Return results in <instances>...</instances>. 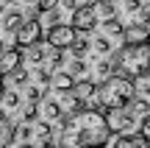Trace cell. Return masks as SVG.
Returning a JSON list of instances; mask_svg holds the SVG:
<instances>
[{
  "instance_id": "4dcf8cb0",
  "label": "cell",
  "mask_w": 150,
  "mask_h": 148,
  "mask_svg": "<svg viewBox=\"0 0 150 148\" xmlns=\"http://www.w3.org/2000/svg\"><path fill=\"white\" fill-rule=\"evenodd\" d=\"M28 101H39V98H42V92H39V87H28Z\"/></svg>"
},
{
  "instance_id": "277c9868",
  "label": "cell",
  "mask_w": 150,
  "mask_h": 148,
  "mask_svg": "<svg viewBox=\"0 0 150 148\" xmlns=\"http://www.w3.org/2000/svg\"><path fill=\"white\" fill-rule=\"evenodd\" d=\"M39 101H42V104L36 106L39 115H42L47 123H59V126H64L67 117H70L75 109H81V101L75 98L70 89H56L53 87L47 95H42Z\"/></svg>"
},
{
  "instance_id": "5b68a950",
  "label": "cell",
  "mask_w": 150,
  "mask_h": 148,
  "mask_svg": "<svg viewBox=\"0 0 150 148\" xmlns=\"http://www.w3.org/2000/svg\"><path fill=\"white\" fill-rule=\"evenodd\" d=\"M103 117H106L111 134H131L136 126H139L136 112L131 109V106H122V109H106V115H103Z\"/></svg>"
},
{
  "instance_id": "e575fe53",
  "label": "cell",
  "mask_w": 150,
  "mask_h": 148,
  "mask_svg": "<svg viewBox=\"0 0 150 148\" xmlns=\"http://www.w3.org/2000/svg\"><path fill=\"white\" fill-rule=\"evenodd\" d=\"M59 3H61V6H64V9H67V11H72V9H75V6H78V3H83V0H59Z\"/></svg>"
},
{
  "instance_id": "7bdbcfd3",
  "label": "cell",
  "mask_w": 150,
  "mask_h": 148,
  "mask_svg": "<svg viewBox=\"0 0 150 148\" xmlns=\"http://www.w3.org/2000/svg\"><path fill=\"white\" fill-rule=\"evenodd\" d=\"M28 3H36V0H28Z\"/></svg>"
},
{
  "instance_id": "30bf717a",
  "label": "cell",
  "mask_w": 150,
  "mask_h": 148,
  "mask_svg": "<svg viewBox=\"0 0 150 148\" xmlns=\"http://www.w3.org/2000/svg\"><path fill=\"white\" fill-rule=\"evenodd\" d=\"M122 36H125V42H147L150 34H147V25H139V22H134V25L122 28Z\"/></svg>"
},
{
  "instance_id": "1f68e13d",
  "label": "cell",
  "mask_w": 150,
  "mask_h": 148,
  "mask_svg": "<svg viewBox=\"0 0 150 148\" xmlns=\"http://www.w3.org/2000/svg\"><path fill=\"white\" fill-rule=\"evenodd\" d=\"M139 6H142L139 0H125V11H128V14H134V11L139 9Z\"/></svg>"
},
{
  "instance_id": "d6986e66",
  "label": "cell",
  "mask_w": 150,
  "mask_h": 148,
  "mask_svg": "<svg viewBox=\"0 0 150 148\" xmlns=\"http://www.w3.org/2000/svg\"><path fill=\"white\" fill-rule=\"evenodd\" d=\"M111 70H114L111 61H108V59H100V61L95 64V76H92V81H103V78H106Z\"/></svg>"
},
{
  "instance_id": "44dd1931",
  "label": "cell",
  "mask_w": 150,
  "mask_h": 148,
  "mask_svg": "<svg viewBox=\"0 0 150 148\" xmlns=\"http://www.w3.org/2000/svg\"><path fill=\"white\" fill-rule=\"evenodd\" d=\"M134 22H139V25H147V22H150V6H139V9L134 11Z\"/></svg>"
},
{
  "instance_id": "d590c367",
  "label": "cell",
  "mask_w": 150,
  "mask_h": 148,
  "mask_svg": "<svg viewBox=\"0 0 150 148\" xmlns=\"http://www.w3.org/2000/svg\"><path fill=\"white\" fill-rule=\"evenodd\" d=\"M42 148H53V137H50V134H47V137H42Z\"/></svg>"
},
{
  "instance_id": "ba28073f",
  "label": "cell",
  "mask_w": 150,
  "mask_h": 148,
  "mask_svg": "<svg viewBox=\"0 0 150 148\" xmlns=\"http://www.w3.org/2000/svg\"><path fill=\"white\" fill-rule=\"evenodd\" d=\"M78 36V31H75L72 25H64V22H56V25H47V34H45V39H47V45H53V48H70V42Z\"/></svg>"
},
{
  "instance_id": "52a82bcc",
  "label": "cell",
  "mask_w": 150,
  "mask_h": 148,
  "mask_svg": "<svg viewBox=\"0 0 150 148\" xmlns=\"http://www.w3.org/2000/svg\"><path fill=\"white\" fill-rule=\"evenodd\" d=\"M14 34H17L14 36L17 48H28V45H33V42L42 39V22H39L36 17H28V20H22L20 25H17Z\"/></svg>"
},
{
  "instance_id": "d6a6232c",
  "label": "cell",
  "mask_w": 150,
  "mask_h": 148,
  "mask_svg": "<svg viewBox=\"0 0 150 148\" xmlns=\"http://www.w3.org/2000/svg\"><path fill=\"white\" fill-rule=\"evenodd\" d=\"M139 95H142V98H147V101H150V81L139 84Z\"/></svg>"
},
{
  "instance_id": "7402d4cb",
  "label": "cell",
  "mask_w": 150,
  "mask_h": 148,
  "mask_svg": "<svg viewBox=\"0 0 150 148\" xmlns=\"http://www.w3.org/2000/svg\"><path fill=\"white\" fill-rule=\"evenodd\" d=\"M136 129H139V137H142V140H145V143L150 145V112H147L145 117H142V123H139Z\"/></svg>"
},
{
  "instance_id": "ffe728a7",
  "label": "cell",
  "mask_w": 150,
  "mask_h": 148,
  "mask_svg": "<svg viewBox=\"0 0 150 148\" xmlns=\"http://www.w3.org/2000/svg\"><path fill=\"white\" fill-rule=\"evenodd\" d=\"M0 104L6 106V112H8V109H17V106H20V95H17L14 89H8V92L0 95Z\"/></svg>"
},
{
  "instance_id": "8992f818",
  "label": "cell",
  "mask_w": 150,
  "mask_h": 148,
  "mask_svg": "<svg viewBox=\"0 0 150 148\" xmlns=\"http://www.w3.org/2000/svg\"><path fill=\"white\" fill-rule=\"evenodd\" d=\"M70 25H72L78 34L95 31V25H97V11H95V3H78V6L72 9V22H70Z\"/></svg>"
},
{
  "instance_id": "3957f363",
  "label": "cell",
  "mask_w": 150,
  "mask_h": 148,
  "mask_svg": "<svg viewBox=\"0 0 150 148\" xmlns=\"http://www.w3.org/2000/svg\"><path fill=\"white\" fill-rule=\"evenodd\" d=\"M136 98V84L134 78L122 76V73H108L103 78L100 89H97V101H100L103 109H122V106H131Z\"/></svg>"
},
{
  "instance_id": "836d02e7",
  "label": "cell",
  "mask_w": 150,
  "mask_h": 148,
  "mask_svg": "<svg viewBox=\"0 0 150 148\" xmlns=\"http://www.w3.org/2000/svg\"><path fill=\"white\" fill-rule=\"evenodd\" d=\"M47 134H50V123L42 120V123H39V137H47Z\"/></svg>"
},
{
  "instance_id": "603a6c76",
  "label": "cell",
  "mask_w": 150,
  "mask_h": 148,
  "mask_svg": "<svg viewBox=\"0 0 150 148\" xmlns=\"http://www.w3.org/2000/svg\"><path fill=\"white\" fill-rule=\"evenodd\" d=\"M92 45H95L97 53H111V39H108V36H95Z\"/></svg>"
},
{
  "instance_id": "f35d334b",
  "label": "cell",
  "mask_w": 150,
  "mask_h": 148,
  "mask_svg": "<svg viewBox=\"0 0 150 148\" xmlns=\"http://www.w3.org/2000/svg\"><path fill=\"white\" fill-rule=\"evenodd\" d=\"M6 92V84H3V76H0V95Z\"/></svg>"
},
{
  "instance_id": "74e56055",
  "label": "cell",
  "mask_w": 150,
  "mask_h": 148,
  "mask_svg": "<svg viewBox=\"0 0 150 148\" xmlns=\"http://www.w3.org/2000/svg\"><path fill=\"white\" fill-rule=\"evenodd\" d=\"M0 123H8V117H6V109H0Z\"/></svg>"
},
{
  "instance_id": "b9f144b4",
  "label": "cell",
  "mask_w": 150,
  "mask_h": 148,
  "mask_svg": "<svg viewBox=\"0 0 150 148\" xmlns=\"http://www.w3.org/2000/svg\"><path fill=\"white\" fill-rule=\"evenodd\" d=\"M0 3H3V6H6V3H14V0H0Z\"/></svg>"
},
{
  "instance_id": "cb8c5ba5",
  "label": "cell",
  "mask_w": 150,
  "mask_h": 148,
  "mask_svg": "<svg viewBox=\"0 0 150 148\" xmlns=\"http://www.w3.org/2000/svg\"><path fill=\"white\" fill-rule=\"evenodd\" d=\"M70 73H72V76L86 73V61H83V56H72V61H70Z\"/></svg>"
},
{
  "instance_id": "8d00e7d4",
  "label": "cell",
  "mask_w": 150,
  "mask_h": 148,
  "mask_svg": "<svg viewBox=\"0 0 150 148\" xmlns=\"http://www.w3.org/2000/svg\"><path fill=\"white\" fill-rule=\"evenodd\" d=\"M17 148H33V145H31V140H22V143L17 145Z\"/></svg>"
},
{
  "instance_id": "f546056e",
  "label": "cell",
  "mask_w": 150,
  "mask_h": 148,
  "mask_svg": "<svg viewBox=\"0 0 150 148\" xmlns=\"http://www.w3.org/2000/svg\"><path fill=\"white\" fill-rule=\"evenodd\" d=\"M53 6H59V0H36L39 11H47V9H53Z\"/></svg>"
},
{
  "instance_id": "e0dca14e",
  "label": "cell",
  "mask_w": 150,
  "mask_h": 148,
  "mask_svg": "<svg viewBox=\"0 0 150 148\" xmlns=\"http://www.w3.org/2000/svg\"><path fill=\"white\" fill-rule=\"evenodd\" d=\"M50 84H53L56 89H70L72 84H75V76H72V73H64V70H59L53 78H50Z\"/></svg>"
},
{
  "instance_id": "83f0119b",
  "label": "cell",
  "mask_w": 150,
  "mask_h": 148,
  "mask_svg": "<svg viewBox=\"0 0 150 148\" xmlns=\"http://www.w3.org/2000/svg\"><path fill=\"white\" fill-rule=\"evenodd\" d=\"M50 78H53V73H50V70H45V67H39V70H36V81L39 84H50Z\"/></svg>"
},
{
  "instance_id": "6da1fadb",
  "label": "cell",
  "mask_w": 150,
  "mask_h": 148,
  "mask_svg": "<svg viewBox=\"0 0 150 148\" xmlns=\"http://www.w3.org/2000/svg\"><path fill=\"white\" fill-rule=\"evenodd\" d=\"M111 140L106 117L97 109H75L61 126V148H106Z\"/></svg>"
},
{
  "instance_id": "60d3db41",
  "label": "cell",
  "mask_w": 150,
  "mask_h": 148,
  "mask_svg": "<svg viewBox=\"0 0 150 148\" xmlns=\"http://www.w3.org/2000/svg\"><path fill=\"white\" fill-rule=\"evenodd\" d=\"M3 134H6V132H3V123H0V140H3Z\"/></svg>"
},
{
  "instance_id": "ac0fdd59",
  "label": "cell",
  "mask_w": 150,
  "mask_h": 148,
  "mask_svg": "<svg viewBox=\"0 0 150 148\" xmlns=\"http://www.w3.org/2000/svg\"><path fill=\"white\" fill-rule=\"evenodd\" d=\"M89 48H92V42H89L86 36H75L72 42H70V50H72V56H83Z\"/></svg>"
},
{
  "instance_id": "9c48e42d",
  "label": "cell",
  "mask_w": 150,
  "mask_h": 148,
  "mask_svg": "<svg viewBox=\"0 0 150 148\" xmlns=\"http://www.w3.org/2000/svg\"><path fill=\"white\" fill-rule=\"evenodd\" d=\"M17 67H22V48H6L0 53V76H11Z\"/></svg>"
},
{
  "instance_id": "7c38bea8",
  "label": "cell",
  "mask_w": 150,
  "mask_h": 148,
  "mask_svg": "<svg viewBox=\"0 0 150 148\" xmlns=\"http://www.w3.org/2000/svg\"><path fill=\"white\" fill-rule=\"evenodd\" d=\"M25 20V11L20 9H8L3 11V20H0V25H3V31H17V25Z\"/></svg>"
},
{
  "instance_id": "4316f807",
  "label": "cell",
  "mask_w": 150,
  "mask_h": 148,
  "mask_svg": "<svg viewBox=\"0 0 150 148\" xmlns=\"http://www.w3.org/2000/svg\"><path fill=\"white\" fill-rule=\"evenodd\" d=\"M11 78H14V84H17V87H22V84H28V70L17 67V70L11 73Z\"/></svg>"
},
{
  "instance_id": "7a4b0ae2",
  "label": "cell",
  "mask_w": 150,
  "mask_h": 148,
  "mask_svg": "<svg viewBox=\"0 0 150 148\" xmlns=\"http://www.w3.org/2000/svg\"><path fill=\"white\" fill-rule=\"evenodd\" d=\"M114 73H122L128 78H147L150 76V39L147 42H125L111 61Z\"/></svg>"
},
{
  "instance_id": "484cf974",
  "label": "cell",
  "mask_w": 150,
  "mask_h": 148,
  "mask_svg": "<svg viewBox=\"0 0 150 148\" xmlns=\"http://www.w3.org/2000/svg\"><path fill=\"white\" fill-rule=\"evenodd\" d=\"M103 25H106L108 34H122V22H120L117 17H108V20H103Z\"/></svg>"
},
{
  "instance_id": "2e32d148",
  "label": "cell",
  "mask_w": 150,
  "mask_h": 148,
  "mask_svg": "<svg viewBox=\"0 0 150 148\" xmlns=\"http://www.w3.org/2000/svg\"><path fill=\"white\" fill-rule=\"evenodd\" d=\"M45 61H50V70H59V67L64 64V53H61V48L47 45V48H45Z\"/></svg>"
},
{
  "instance_id": "8fae6325",
  "label": "cell",
  "mask_w": 150,
  "mask_h": 148,
  "mask_svg": "<svg viewBox=\"0 0 150 148\" xmlns=\"http://www.w3.org/2000/svg\"><path fill=\"white\" fill-rule=\"evenodd\" d=\"M70 92L81 101V104H86L89 98H95V81H75L70 87Z\"/></svg>"
},
{
  "instance_id": "4fadbf2b",
  "label": "cell",
  "mask_w": 150,
  "mask_h": 148,
  "mask_svg": "<svg viewBox=\"0 0 150 148\" xmlns=\"http://www.w3.org/2000/svg\"><path fill=\"white\" fill-rule=\"evenodd\" d=\"M111 148H150V145L139 137V134H120Z\"/></svg>"
},
{
  "instance_id": "d4e9b609",
  "label": "cell",
  "mask_w": 150,
  "mask_h": 148,
  "mask_svg": "<svg viewBox=\"0 0 150 148\" xmlns=\"http://www.w3.org/2000/svg\"><path fill=\"white\" fill-rule=\"evenodd\" d=\"M39 117V109H36V104H28L25 109H22V123H33Z\"/></svg>"
},
{
  "instance_id": "f1b7e54d",
  "label": "cell",
  "mask_w": 150,
  "mask_h": 148,
  "mask_svg": "<svg viewBox=\"0 0 150 148\" xmlns=\"http://www.w3.org/2000/svg\"><path fill=\"white\" fill-rule=\"evenodd\" d=\"M31 134H33V129L25 123V126H20V129H17V134H14V137H20V140H31Z\"/></svg>"
},
{
  "instance_id": "ab89813d",
  "label": "cell",
  "mask_w": 150,
  "mask_h": 148,
  "mask_svg": "<svg viewBox=\"0 0 150 148\" xmlns=\"http://www.w3.org/2000/svg\"><path fill=\"white\" fill-rule=\"evenodd\" d=\"M3 50H6V42H3V39H0V53H3Z\"/></svg>"
},
{
  "instance_id": "5bb4252c",
  "label": "cell",
  "mask_w": 150,
  "mask_h": 148,
  "mask_svg": "<svg viewBox=\"0 0 150 148\" xmlns=\"http://www.w3.org/2000/svg\"><path fill=\"white\" fill-rule=\"evenodd\" d=\"M95 11H97V20L117 17V6H114V0H95Z\"/></svg>"
},
{
  "instance_id": "9a60e30c",
  "label": "cell",
  "mask_w": 150,
  "mask_h": 148,
  "mask_svg": "<svg viewBox=\"0 0 150 148\" xmlns=\"http://www.w3.org/2000/svg\"><path fill=\"white\" fill-rule=\"evenodd\" d=\"M25 53H22V59H28L31 64H42L45 61V48L39 42H33V45H28V48H22Z\"/></svg>"
}]
</instances>
